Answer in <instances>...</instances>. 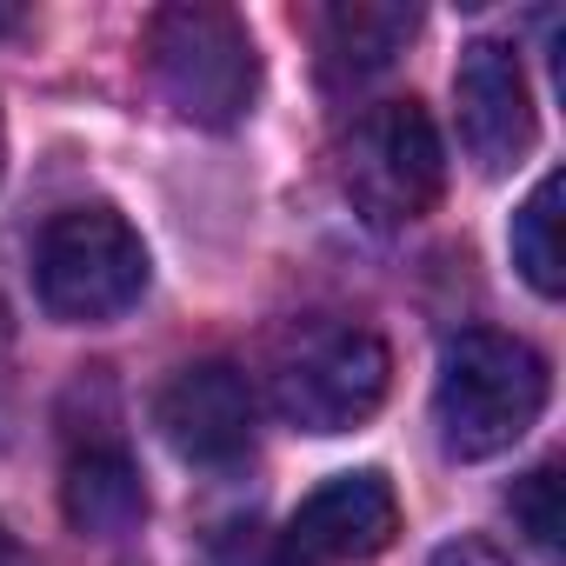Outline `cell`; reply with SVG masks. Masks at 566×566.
<instances>
[{
	"label": "cell",
	"instance_id": "52a82bcc",
	"mask_svg": "<svg viewBox=\"0 0 566 566\" xmlns=\"http://www.w3.org/2000/svg\"><path fill=\"white\" fill-rule=\"evenodd\" d=\"M154 427L193 467H233L253 447V387L227 360H193L154 394Z\"/></svg>",
	"mask_w": 566,
	"mask_h": 566
},
{
	"label": "cell",
	"instance_id": "9a60e30c",
	"mask_svg": "<svg viewBox=\"0 0 566 566\" xmlns=\"http://www.w3.org/2000/svg\"><path fill=\"white\" fill-rule=\"evenodd\" d=\"M0 566H34V559H28V546H21L8 526H0Z\"/></svg>",
	"mask_w": 566,
	"mask_h": 566
},
{
	"label": "cell",
	"instance_id": "3957f363",
	"mask_svg": "<svg viewBox=\"0 0 566 566\" xmlns=\"http://www.w3.org/2000/svg\"><path fill=\"white\" fill-rule=\"evenodd\" d=\"M394 387V354L374 327L314 321L273 354V407L301 433H354L380 413Z\"/></svg>",
	"mask_w": 566,
	"mask_h": 566
},
{
	"label": "cell",
	"instance_id": "e0dca14e",
	"mask_svg": "<svg viewBox=\"0 0 566 566\" xmlns=\"http://www.w3.org/2000/svg\"><path fill=\"white\" fill-rule=\"evenodd\" d=\"M0 174H8V127H0Z\"/></svg>",
	"mask_w": 566,
	"mask_h": 566
},
{
	"label": "cell",
	"instance_id": "5bb4252c",
	"mask_svg": "<svg viewBox=\"0 0 566 566\" xmlns=\"http://www.w3.org/2000/svg\"><path fill=\"white\" fill-rule=\"evenodd\" d=\"M427 566H513V559H506L493 539H480V533H460V539H447V546H440Z\"/></svg>",
	"mask_w": 566,
	"mask_h": 566
},
{
	"label": "cell",
	"instance_id": "30bf717a",
	"mask_svg": "<svg viewBox=\"0 0 566 566\" xmlns=\"http://www.w3.org/2000/svg\"><path fill=\"white\" fill-rule=\"evenodd\" d=\"M61 506H67V520H74L81 533H94V539H120V533H134L140 513H147V486H140L127 447H114V440L81 447V453L67 460Z\"/></svg>",
	"mask_w": 566,
	"mask_h": 566
},
{
	"label": "cell",
	"instance_id": "9c48e42d",
	"mask_svg": "<svg viewBox=\"0 0 566 566\" xmlns=\"http://www.w3.org/2000/svg\"><path fill=\"white\" fill-rule=\"evenodd\" d=\"M413 28H420V14L400 8V0H340V8H327L321 28H314L321 74L334 87H360V81H374V74H387L400 61Z\"/></svg>",
	"mask_w": 566,
	"mask_h": 566
},
{
	"label": "cell",
	"instance_id": "ba28073f",
	"mask_svg": "<svg viewBox=\"0 0 566 566\" xmlns=\"http://www.w3.org/2000/svg\"><path fill=\"white\" fill-rule=\"evenodd\" d=\"M400 533V500L387 486V473H334L327 486H314L294 513V526L280 533L294 546L301 566H334V559H374L387 553Z\"/></svg>",
	"mask_w": 566,
	"mask_h": 566
},
{
	"label": "cell",
	"instance_id": "7a4b0ae2",
	"mask_svg": "<svg viewBox=\"0 0 566 566\" xmlns=\"http://www.w3.org/2000/svg\"><path fill=\"white\" fill-rule=\"evenodd\" d=\"M147 74L167 94V107L193 127H240L260 94V54L240 14L207 8V0H174L147 14L140 34Z\"/></svg>",
	"mask_w": 566,
	"mask_h": 566
},
{
	"label": "cell",
	"instance_id": "8fae6325",
	"mask_svg": "<svg viewBox=\"0 0 566 566\" xmlns=\"http://www.w3.org/2000/svg\"><path fill=\"white\" fill-rule=\"evenodd\" d=\"M559 174H539V187L520 200V213H513V266L526 273V287L533 294H546V301H559V287H566V253H559Z\"/></svg>",
	"mask_w": 566,
	"mask_h": 566
},
{
	"label": "cell",
	"instance_id": "4fadbf2b",
	"mask_svg": "<svg viewBox=\"0 0 566 566\" xmlns=\"http://www.w3.org/2000/svg\"><path fill=\"white\" fill-rule=\"evenodd\" d=\"M213 566H301L294 559V546L287 539H266V533H227L220 546H213Z\"/></svg>",
	"mask_w": 566,
	"mask_h": 566
},
{
	"label": "cell",
	"instance_id": "2e32d148",
	"mask_svg": "<svg viewBox=\"0 0 566 566\" xmlns=\"http://www.w3.org/2000/svg\"><path fill=\"white\" fill-rule=\"evenodd\" d=\"M14 21H21V14H14V8H8V0H0V34H8V28H14Z\"/></svg>",
	"mask_w": 566,
	"mask_h": 566
},
{
	"label": "cell",
	"instance_id": "6da1fadb",
	"mask_svg": "<svg viewBox=\"0 0 566 566\" xmlns=\"http://www.w3.org/2000/svg\"><path fill=\"white\" fill-rule=\"evenodd\" d=\"M546 360L500 327H467L440 354L433 427L453 460H493L546 413Z\"/></svg>",
	"mask_w": 566,
	"mask_h": 566
},
{
	"label": "cell",
	"instance_id": "7c38bea8",
	"mask_svg": "<svg viewBox=\"0 0 566 566\" xmlns=\"http://www.w3.org/2000/svg\"><path fill=\"white\" fill-rule=\"evenodd\" d=\"M513 520L520 533L539 546V553H559V533H566V506H559V460H539L526 480H513Z\"/></svg>",
	"mask_w": 566,
	"mask_h": 566
},
{
	"label": "cell",
	"instance_id": "5b68a950",
	"mask_svg": "<svg viewBox=\"0 0 566 566\" xmlns=\"http://www.w3.org/2000/svg\"><path fill=\"white\" fill-rule=\"evenodd\" d=\"M340 187L367 227H413L447 193V147L420 101H380L340 140Z\"/></svg>",
	"mask_w": 566,
	"mask_h": 566
},
{
	"label": "cell",
	"instance_id": "277c9868",
	"mask_svg": "<svg viewBox=\"0 0 566 566\" xmlns=\"http://www.w3.org/2000/svg\"><path fill=\"white\" fill-rule=\"evenodd\" d=\"M41 307L67 327H101L147 294V247L114 207H67L34 247Z\"/></svg>",
	"mask_w": 566,
	"mask_h": 566
},
{
	"label": "cell",
	"instance_id": "8992f818",
	"mask_svg": "<svg viewBox=\"0 0 566 566\" xmlns=\"http://www.w3.org/2000/svg\"><path fill=\"white\" fill-rule=\"evenodd\" d=\"M453 107H460V147L480 174H513L533 154V87L506 41H467L453 67Z\"/></svg>",
	"mask_w": 566,
	"mask_h": 566
},
{
	"label": "cell",
	"instance_id": "ac0fdd59",
	"mask_svg": "<svg viewBox=\"0 0 566 566\" xmlns=\"http://www.w3.org/2000/svg\"><path fill=\"white\" fill-rule=\"evenodd\" d=\"M0 327H8V301H0Z\"/></svg>",
	"mask_w": 566,
	"mask_h": 566
}]
</instances>
